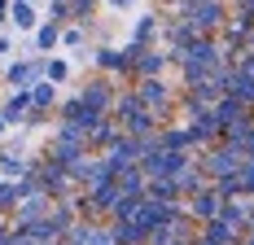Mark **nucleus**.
<instances>
[{
    "instance_id": "obj_4",
    "label": "nucleus",
    "mask_w": 254,
    "mask_h": 245,
    "mask_svg": "<svg viewBox=\"0 0 254 245\" xmlns=\"http://www.w3.org/2000/svg\"><path fill=\"white\" fill-rule=\"evenodd\" d=\"M79 101H83V105H88L92 114H101V110H105V101H110V97H105V88H101V83H97V88H88V92H83V97H79Z\"/></svg>"
},
{
    "instance_id": "obj_11",
    "label": "nucleus",
    "mask_w": 254,
    "mask_h": 245,
    "mask_svg": "<svg viewBox=\"0 0 254 245\" xmlns=\"http://www.w3.org/2000/svg\"><path fill=\"white\" fill-rule=\"evenodd\" d=\"M13 26H31V4H13Z\"/></svg>"
},
{
    "instance_id": "obj_21",
    "label": "nucleus",
    "mask_w": 254,
    "mask_h": 245,
    "mask_svg": "<svg viewBox=\"0 0 254 245\" xmlns=\"http://www.w3.org/2000/svg\"><path fill=\"white\" fill-rule=\"evenodd\" d=\"M0 245H13V241H9V237H0Z\"/></svg>"
},
{
    "instance_id": "obj_12",
    "label": "nucleus",
    "mask_w": 254,
    "mask_h": 245,
    "mask_svg": "<svg viewBox=\"0 0 254 245\" xmlns=\"http://www.w3.org/2000/svg\"><path fill=\"white\" fill-rule=\"evenodd\" d=\"M158 66H162V57H158V53H145V57H140V70H145V74H153Z\"/></svg>"
},
{
    "instance_id": "obj_10",
    "label": "nucleus",
    "mask_w": 254,
    "mask_h": 245,
    "mask_svg": "<svg viewBox=\"0 0 254 245\" xmlns=\"http://www.w3.org/2000/svg\"><path fill=\"white\" fill-rule=\"evenodd\" d=\"M0 171H4V175H22L26 167L18 162V158H13V153H9V158H0Z\"/></svg>"
},
{
    "instance_id": "obj_20",
    "label": "nucleus",
    "mask_w": 254,
    "mask_h": 245,
    "mask_svg": "<svg viewBox=\"0 0 254 245\" xmlns=\"http://www.w3.org/2000/svg\"><path fill=\"white\" fill-rule=\"evenodd\" d=\"M110 4H119V9H123V4H131V0H110Z\"/></svg>"
},
{
    "instance_id": "obj_8",
    "label": "nucleus",
    "mask_w": 254,
    "mask_h": 245,
    "mask_svg": "<svg viewBox=\"0 0 254 245\" xmlns=\"http://www.w3.org/2000/svg\"><path fill=\"white\" fill-rule=\"evenodd\" d=\"M13 201H22V188H13V184H0V206H13Z\"/></svg>"
},
{
    "instance_id": "obj_19",
    "label": "nucleus",
    "mask_w": 254,
    "mask_h": 245,
    "mask_svg": "<svg viewBox=\"0 0 254 245\" xmlns=\"http://www.w3.org/2000/svg\"><path fill=\"white\" fill-rule=\"evenodd\" d=\"M88 245H114V237H101V232H92V237H88Z\"/></svg>"
},
{
    "instance_id": "obj_15",
    "label": "nucleus",
    "mask_w": 254,
    "mask_h": 245,
    "mask_svg": "<svg viewBox=\"0 0 254 245\" xmlns=\"http://www.w3.org/2000/svg\"><path fill=\"white\" fill-rule=\"evenodd\" d=\"M149 31H153V18H140V26H136V44H145Z\"/></svg>"
},
{
    "instance_id": "obj_16",
    "label": "nucleus",
    "mask_w": 254,
    "mask_h": 245,
    "mask_svg": "<svg viewBox=\"0 0 254 245\" xmlns=\"http://www.w3.org/2000/svg\"><path fill=\"white\" fill-rule=\"evenodd\" d=\"M53 44H57V31L44 26V31H40V49H53Z\"/></svg>"
},
{
    "instance_id": "obj_23",
    "label": "nucleus",
    "mask_w": 254,
    "mask_h": 245,
    "mask_svg": "<svg viewBox=\"0 0 254 245\" xmlns=\"http://www.w3.org/2000/svg\"><path fill=\"white\" fill-rule=\"evenodd\" d=\"M250 245H254V241H250Z\"/></svg>"
},
{
    "instance_id": "obj_3",
    "label": "nucleus",
    "mask_w": 254,
    "mask_h": 245,
    "mask_svg": "<svg viewBox=\"0 0 254 245\" xmlns=\"http://www.w3.org/2000/svg\"><path fill=\"white\" fill-rule=\"evenodd\" d=\"M140 101H145V105H162V101H167V88H162L158 79H149V83L140 88Z\"/></svg>"
},
{
    "instance_id": "obj_18",
    "label": "nucleus",
    "mask_w": 254,
    "mask_h": 245,
    "mask_svg": "<svg viewBox=\"0 0 254 245\" xmlns=\"http://www.w3.org/2000/svg\"><path fill=\"white\" fill-rule=\"evenodd\" d=\"M31 74H35V66H13V83H26Z\"/></svg>"
},
{
    "instance_id": "obj_9",
    "label": "nucleus",
    "mask_w": 254,
    "mask_h": 245,
    "mask_svg": "<svg viewBox=\"0 0 254 245\" xmlns=\"http://www.w3.org/2000/svg\"><path fill=\"white\" fill-rule=\"evenodd\" d=\"M193 18H197V26H210L215 18H219V9H215V4H202V9H197Z\"/></svg>"
},
{
    "instance_id": "obj_6",
    "label": "nucleus",
    "mask_w": 254,
    "mask_h": 245,
    "mask_svg": "<svg viewBox=\"0 0 254 245\" xmlns=\"http://www.w3.org/2000/svg\"><path fill=\"white\" fill-rule=\"evenodd\" d=\"M193 210H197V215H206V219H210V215H215V210H219V197H215V193H202V197H197V206H193Z\"/></svg>"
},
{
    "instance_id": "obj_22",
    "label": "nucleus",
    "mask_w": 254,
    "mask_h": 245,
    "mask_svg": "<svg viewBox=\"0 0 254 245\" xmlns=\"http://www.w3.org/2000/svg\"><path fill=\"white\" fill-rule=\"evenodd\" d=\"M0 131H4V119H0Z\"/></svg>"
},
{
    "instance_id": "obj_2",
    "label": "nucleus",
    "mask_w": 254,
    "mask_h": 245,
    "mask_svg": "<svg viewBox=\"0 0 254 245\" xmlns=\"http://www.w3.org/2000/svg\"><path fill=\"white\" fill-rule=\"evenodd\" d=\"M184 153H145V171L149 175H184Z\"/></svg>"
},
{
    "instance_id": "obj_5",
    "label": "nucleus",
    "mask_w": 254,
    "mask_h": 245,
    "mask_svg": "<svg viewBox=\"0 0 254 245\" xmlns=\"http://www.w3.org/2000/svg\"><path fill=\"white\" fill-rule=\"evenodd\" d=\"M210 245H232V228H228L224 219L210 223Z\"/></svg>"
},
{
    "instance_id": "obj_1",
    "label": "nucleus",
    "mask_w": 254,
    "mask_h": 245,
    "mask_svg": "<svg viewBox=\"0 0 254 245\" xmlns=\"http://www.w3.org/2000/svg\"><path fill=\"white\" fill-rule=\"evenodd\" d=\"M210 70H215V44H193L189 57H184V74L189 79H202Z\"/></svg>"
},
{
    "instance_id": "obj_14",
    "label": "nucleus",
    "mask_w": 254,
    "mask_h": 245,
    "mask_svg": "<svg viewBox=\"0 0 254 245\" xmlns=\"http://www.w3.org/2000/svg\"><path fill=\"white\" fill-rule=\"evenodd\" d=\"M40 215V197H26L22 201V219H35Z\"/></svg>"
},
{
    "instance_id": "obj_13",
    "label": "nucleus",
    "mask_w": 254,
    "mask_h": 245,
    "mask_svg": "<svg viewBox=\"0 0 254 245\" xmlns=\"http://www.w3.org/2000/svg\"><path fill=\"white\" fill-rule=\"evenodd\" d=\"M123 188H127L131 197L140 193V171H127V175H123Z\"/></svg>"
},
{
    "instance_id": "obj_17",
    "label": "nucleus",
    "mask_w": 254,
    "mask_h": 245,
    "mask_svg": "<svg viewBox=\"0 0 254 245\" xmlns=\"http://www.w3.org/2000/svg\"><path fill=\"white\" fill-rule=\"evenodd\" d=\"M31 97L40 101V105H44V101H53V83H40V88H35V92H31Z\"/></svg>"
},
{
    "instance_id": "obj_7",
    "label": "nucleus",
    "mask_w": 254,
    "mask_h": 245,
    "mask_svg": "<svg viewBox=\"0 0 254 245\" xmlns=\"http://www.w3.org/2000/svg\"><path fill=\"white\" fill-rule=\"evenodd\" d=\"M26 101H31V97H26V92H18V97H13L9 105H4V119H18V114L26 110Z\"/></svg>"
}]
</instances>
